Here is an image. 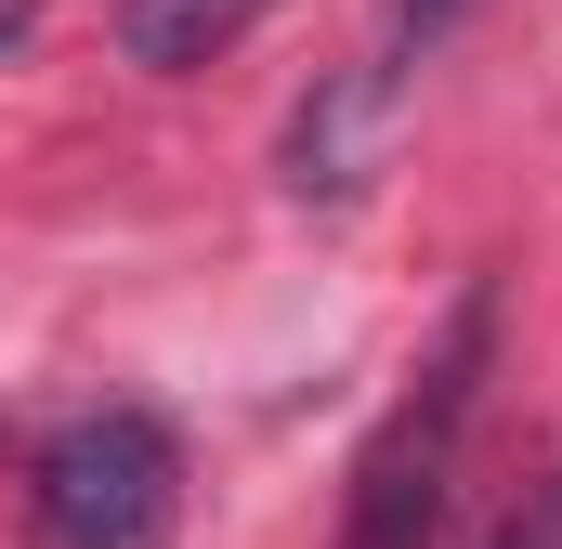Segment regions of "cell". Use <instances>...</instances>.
I'll return each mask as SVG.
<instances>
[{
    "label": "cell",
    "instance_id": "cell-1",
    "mask_svg": "<svg viewBox=\"0 0 562 549\" xmlns=\"http://www.w3.org/2000/svg\"><path fill=\"white\" fill-rule=\"evenodd\" d=\"M484 340H497V288L458 301L445 354L419 367V393L380 418V445L353 458V537L340 549H419L431 511H445V471H458V432H471V393H484Z\"/></svg>",
    "mask_w": 562,
    "mask_h": 549
},
{
    "label": "cell",
    "instance_id": "cell-6",
    "mask_svg": "<svg viewBox=\"0 0 562 549\" xmlns=\"http://www.w3.org/2000/svg\"><path fill=\"white\" fill-rule=\"evenodd\" d=\"M484 549H562V484H524L510 511H497V537Z\"/></svg>",
    "mask_w": 562,
    "mask_h": 549
},
{
    "label": "cell",
    "instance_id": "cell-4",
    "mask_svg": "<svg viewBox=\"0 0 562 549\" xmlns=\"http://www.w3.org/2000/svg\"><path fill=\"white\" fill-rule=\"evenodd\" d=\"M367 132H380V79H340V92L288 132V183H301V197H353V183H367Z\"/></svg>",
    "mask_w": 562,
    "mask_h": 549
},
{
    "label": "cell",
    "instance_id": "cell-5",
    "mask_svg": "<svg viewBox=\"0 0 562 549\" xmlns=\"http://www.w3.org/2000/svg\"><path fill=\"white\" fill-rule=\"evenodd\" d=\"M458 13H471V0H380V79H393V66H419Z\"/></svg>",
    "mask_w": 562,
    "mask_h": 549
},
{
    "label": "cell",
    "instance_id": "cell-3",
    "mask_svg": "<svg viewBox=\"0 0 562 549\" xmlns=\"http://www.w3.org/2000/svg\"><path fill=\"white\" fill-rule=\"evenodd\" d=\"M262 13H276V0H119V40H132V66H210V53H236Z\"/></svg>",
    "mask_w": 562,
    "mask_h": 549
},
{
    "label": "cell",
    "instance_id": "cell-2",
    "mask_svg": "<svg viewBox=\"0 0 562 549\" xmlns=\"http://www.w3.org/2000/svg\"><path fill=\"white\" fill-rule=\"evenodd\" d=\"M170 497H183V445L157 418H132V406L66 418L40 445V471H26V511H40L53 549H157Z\"/></svg>",
    "mask_w": 562,
    "mask_h": 549
}]
</instances>
